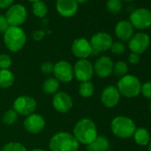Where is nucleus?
Instances as JSON below:
<instances>
[{
	"instance_id": "nucleus-1",
	"label": "nucleus",
	"mask_w": 151,
	"mask_h": 151,
	"mask_svg": "<svg viewBox=\"0 0 151 151\" xmlns=\"http://www.w3.org/2000/svg\"><path fill=\"white\" fill-rule=\"evenodd\" d=\"M73 135L83 145H88L98 136V130L95 123L90 118H82L76 123L73 129Z\"/></svg>"
},
{
	"instance_id": "nucleus-2",
	"label": "nucleus",
	"mask_w": 151,
	"mask_h": 151,
	"mask_svg": "<svg viewBox=\"0 0 151 151\" xmlns=\"http://www.w3.org/2000/svg\"><path fill=\"white\" fill-rule=\"evenodd\" d=\"M49 148L51 151H78L79 143L72 133L59 132L51 138Z\"/></svg>"
},
{
	"instance_id": "nucleus-3",
	"label": "nucleus",
	"mask_w": 151,
	"mask_h": 151,
	"mask_svg": "<svg viewBox=\"0 0 151 151\" xmlns=\"http://www.w3.org/2000/svg\"><path fill=\"white\" fill-rule=\"evenodd\" d=\"M27 42L25 31L21 27L10 26L4 33V43L6 48L13 52L21 51Z\"/></svg>"
},
{
	"instance_id": "nucleus-4",
	"label": "nucleus",
	"mask_w": 151,
	"mask_h": 151,
	"mask_svg": "<svg viewBox=\"0 0 151 151\" xmlns=\"http://www.w3.org/2000/svg\"><path fill=\"white\" fill-rule=\"evenodd\" d=\"M110 126L114 135L121 139L131 138L136 130L134 122L131 118L124 116H116L112 120Z\"/></svg>"
},
{
	"instance_id": "nucleus-5",
	"label": "nucleus",
	"mask_w": 151,
	"mask_h": 151,
	"mask_svg": "<svg viewBox=\"0 0 151 151\" xmlns=\"http://www.w3.org/2000/svg\"><path fill=\"white\" fill-rule=\"evenodd\" d=\"M116 88L120 95L127 98H133L140 93L141 83L135 76L125 75L117 82Z\"/></svg>"
},
{
	"instance_id": "nucleus-6",
	"label": "nucleus",
	"mask_w": 151,
	"mask_h": 151,
	"mask_svg": "<svg viewBox=\"0 0 151 151\" xmlns=\"http://www.w3.org/2000/svg\"><path fill=\"white\" fill-rule=\"evenodd\" d=\"M74 78L78 81L86 82L90 81L93 77L94 70L93 63L87 59L78 60L73 66Z\"/></svg>"
},
{
	"instance_id": "nucleus-7",
	"label": "nucleus",
	"mask_w": 151,
	"mask_h": 151,
	"mask_svg": "<svg viewBox=\"0 0 151 151\" xmlns=\"http://www.w3.org/2000/svg\"><path fill=\"white\" fill-rule=\"evenodd\" d=\"M130 23L137 29H147L151 27V11L147 8H138L132 11L129 18Z\"/></svg>"
},
{
	"instance_id": "nucleus-8",
	"label": "nucleus",
	"mask_w": 151,
	"mask_h": 151,
	"mask_svg": "<svg viewBox=\"0 0 151 151\" xmlns=\"http://www.w3.org/2000/svg\"><path fill=\"white\" fill-rule=\"evenodd\" d=\"M37 108L36 100L28 95H22L16 98L13 103V109L16 111L18 115L28 116L35 113Z\"/></svg>"
},
{
	"instance_id": "nucleus-9",
	"label": "nucleus",
	"mask_w": 151,
	"mask_h": 151,
	"mask_svg": "<svg viewBox=\"0 0 151 151\" xmlns=\"http://www.w3.org/2000/svg\"><path fill=\"white\" fill-rule=\"evenodd\" d=\"M5 16L10 26L20 27L26 22L28 12L24 6L21 4H15L7 9Z\"/></svg>"
},
{
	"instance_id": "nucleus-10",
	"label": "nucleus",
	"mask_w": 151,
	"mask_h": 151,
	"mask_svg": "<svg viewBox=\"0 0 151 151\" xmlns=\"http://www.w3.org/2000/svg\"><path fill=\"white\" fill-rule=\"evenodd\" d=\"M90 44L93 48L91 56H96L101 52L109 50L113 44V39L112 37L106 32H98L92 37Z\"/></svg>"
},
{
	"instance_id": "nucleus-11",
	"label": "nucleus",
	"mask_w": 151,
	"mask_h": 151,
	"mask_svg": "<svg viewBox=\"0 0 151 151\" xmlns=\"http://www.w3.org/2000/svg\"><path fill=\"white\" fill-rule=\"evenodd\" d=\"M54 78L62 83H69L74 78L73 66L67 60H59L53 65Z\"/></svg>"
},
{
	"instance_id": "nucleus-12",
	"label": "nucleus",
	"mask_w": 151,
	"mask_h": 151,
	"mask_svg": "<svg viewBox=\"0 0 151 151\" xmlns=\"http://www.w3.org/2000/svg\"><path fill=\"white\" fill-rule=\"evenodd\" d=\"M150 45V37L147 34L139 32L134 34L129 40L128 47L132 52L141 54L148 48Z\"/></svg>"
},
{
	"instance_id": "nucleus-13",
	"label": "nucleus",
	"mask_w": 151,
	"mask_h": 151,
	"mask_svg": "<svg viewBox=\"0 0 151 151\" xmlns=\"http://www.w3.org/2000/svg\"><path fill=\"white\" fill-rule=\"evenodd\" d=\"M71 52L74 56L78 58V60L87 59L92 55L93 48L90 41L85 37H78L73 41L71 45Z\"/></svg>"
},
{
	"instance_id": "nucleus-14",
	"label": "nucleus",
	"mask_w": 151,
	"mask_h": 151,
	"mask_svg": "<svg viewBox=\"0 0 151 151\" xmlns=\"http://www.w3.org/2000/svg\"><path fill=\"white\" fill-rule=\"evenodd\" d=\"M23 126L25 130L32 134H37L41 132L45 126V118L37 113H33L28 116H26Z\"/></svg>"
},
{
	"instance_id": "nucleus-15",
	"label": "nucleus",
	"mask_w": 151,
	"mask_h": 151,
	"mask_svg": "<svg viewBox=\"0 0 151 151\" xmlns=\"http://www.w3.org/2000/svg\"><path fill=\"white\" fill-rule=\"evenodd\" d=\"M114 63L109 56H101L99 57L93 65L94 73L101 78H108L113 73Z\"/></svg>"
},
{
	"instance_id": "nucleus-16",
	"label": "nucleus",
	"mask_w": 151,
	"mask_h": 151,
	"mask_svg": "<svg viewBox=\"0 0 151 151\" xmlns=\"http://www.w3.org/2000/svg\"><path fill=\"white\" fill-rule=\"evenodd\" d=\"M52 106L56 111L60 113H67L73 107V100L68 93L65 92H58L53 95Z\"/></svg>"
},
{
	"instance_id": "nucleus-17",
	"label": "nucleus",
	"mask_w": 151,
	"mask_h": 151,
	"mask_svg": "<svg viewBox=\"0 0 151 151\" xmlns=\"http://www.w3.org/2000/svg\"><path fill=\"white\" fill-rule=\"evenodd\" d=\"M120 93L117 88L114 86H108L105 87L101 95V101L106 108L116 107L120 101Z\"/></svg>"
},
{
	"instance_id": "nucleus-18",
	"label": "nucleus",
	"mask_w": 151,
	"mask_h": 151,
	"mask_svg": "<svg viewBox=\"0 0 151 151\" xmlns=\"http://www.w3.org/2000/svg\"><path fill=\"white\" fill-rule=\"evenodd\" d=\"M79 5L76 0H57L56 10L58 14L65 18H70L77 14Z\"/></svg>"
},
{
	"instance_id": "nucleus-19",
	"label": "nucleus",
	"mask_w": 151,
	"mask_h": 151,
	"mask_svg": "<svg viewBox=\"0 0 151 151\" xmlns=\"http://www.w3.org/2000/svg\"><path fill=\"white\" fill-rule=\"evenodd\" d=\"M133 29L129 21H120L115 27V34L121 41H129L133 36Z\"/></svg>"
},
{
	"instance_id": "nucleus-20",
	"label": "nucleus",
	"mask_w": 151,
	"mask_h": 151,
	"mask_svg": "<svg viewBox=\"0 0 151 151\" xmlns=\"http://www.w3.org/2000/svg\"><path fill=\"white\" fill-rule=\"evenodd\" d=\"M109 149V140L103 135H98L97 138L86 145V151H108Z\"/></svg>"
},
{
	"instance_id": "nucleus-21",
	"label": "nucleus",
	"mask_w": 151,
	"mask_h": 151,
	"mask_svg": "<svg viewBox=\"0 0 151 151\" xmlns=\"http://www.w3.org/2000/svg\"><path fill=\"white\" fill-rule=\"evenodd\" d=\"M14 82L15 77L10 69H0V88H9Z\"/></svg>"
},
{
	"instance_id": "nucleus-22",
	"label": "nucleus",
	"mask_w": 151,
	"mask_h": 151,
	"mask_svg": "<svg viewBox=\"0 0 151 151\" xmlns=\"http://www.w3.org/2000/svg\"><path fill=\"white\" fill-rule=\"evenodd\" d=\"M59 88L60 82L53 77L46 78L42 85V90L47 95H54L56 93H58Z\"/></svg>"
},
{
	"instance_id": "nucleus-23",
	"label": "nucleus",
	"mask_w": 151,
	"mask_h": 151,
	"mask_svg": "<svg viewBox=\"0 0 151 151\" xmlns=\"http://www.w3.org/2000/svg\"><path fill=\"white\" fill-rule=\"evenodd\" d=\"M133 138L135 142L139 145V146H147L149 144V141L151 139L149 132L143 128V127H139V128H136L134 133H133Z\"/></svg>"
},
{
	"instance_id": "nucleus-24",
	"label": "nucleus",
	"mask_w": 151,
	"mask_h": 151,
	"mask_svg": "<svg viewBox=\"0 0 151 151\" xmlns=\"http://www.w3.org/2000/svg\"><path fill=\"white\" fill-rule=\"evenodd\" d=\"M78 93L83 98H90L93 95L94 86L91 81L81 82L78 87Z\"/></svg>"
},
{
	"instance_id": "nucleus-25",
	"label": "nucleus",
	"mask_w": 151,
	"mask_h": 151,
	"mask_svg": "<svg viewBox=\"0 0 151 151\" xmlns=\"http://www.w3.org/2000/svg\"><path fill=\"white\" fill-rule=\"evenodd\" d=\"M32 12H33V14L37 18H45L46 16V14H48V8H47L45 3L41 0V1L33 3Z\"/></svg>"
},
{
	"instance_id": "nucleus-26",
	"label": "nucleus",
	"mask_w": 151,
	"mask_h": 151,
	"mask_svg": "<svg viewBox=\"0 0 151 151\" xmlns=\"http://www.w3.org/2000/svg\"><path fill=\"white\" fill-rule=\"evenodd\" d=\"M127 71H128V65L126 62L123 60L116 62L113 66V73L120 78L126 75Z\"/></svg>"
},
{
	"instance_id": "nucleus-27",
	"label": "nucleus",
	"mask_w": 151,
	"mask_h": 151,
	"mask_svg": "<svg viewBox=\"0 0 151 151\" xmlns=\"http://www.w3.org/2000/svg\"><path fill=\"white\" fill-rule=\"evenodd\" d=\"M18 116H19V115L16 113L15 110H14L13 109H9L3 116V118H2L3 119V123L5 124H6V125H12V124H14L17 121Z\"/></svg>"
},
{
	"instance_id": "nucleus-28",
	"label": "nucleus",
	"mask_w": 151,
	"mask_h": 151,
	"mask_svg": "<svg viewBox=\"0 0 151 151\" xmlns=\"http://www.w3.org/2000/svg\"><path fill=\"white\" fill-rule=\"evenodd\" d=\"M107 9L112 14H117L121 12L122 2L121 0H108L107 1Z\"/></svg>"
},
{
	"instance_id": "nucleus-29",
	"label": "nucleus",
	"mask_w": 151,
	"mask_h": 151,
	"mask_svg": "<svg viewBox=\"0 0 151 151\" xmlns=\"http://www.w3.org/2000/svg\"><path fill=\"white\" fill-rule=\"evenodd\" d=\"M1 151H28L26 147L20 142L11 141L6 143L1 149Z\"/></svg>"
},
{
	"instance_id": "nucleus-30",
	"label": "nucleus",
	"mask_w": 151,
	"mask_h": 151,
	"mask_svg": "<svg viewBox=\"0 0 151 151\" xmlns=\"http://www.w3.org/2000/svg\"><path fill=\"white\" fill-rule=\"evenodd\" d=\"M13 60L10 55L6 53L0 54V69H9L12 66Z\"/></svg>"
},
{
	"instance_id": "nucleus-31",
	"label": "nucleus",
	"mask_w": 151,
	"mask_h": 151,
	"mask_svg": "<svg viewBox=\"0 0 151 151\" xmlns=\"http://www.w3.org/2000/svg\"><path fill=\"white\" fill-rule=\"evenodd\" d=\"M111 52L116 55L123 54L125 51V46L122 42H113L111 47H110Z\"/></svg>"
},
{
	"instance_id": "nucleus-32",
	"label": "nucleus",
	"mask_w": 151,
	"mask_h": 151,
	"mask_svg": "<svg viewBox=\"0 0 151 151\" xmlns=\"http://www.w3.org/2000/svg\"><path fill=\"white\" fill-rule=\"evenodd\" d=\"M140 93H142V95H143L145 98L151 100V81L147 82V83L141 85Z\"/></svg>"
},
{
	"instance_id": "nucleus-33",
	"label": "nucleus",
	"mask_w": 151,
	"mask_h": 151,
	"mask_svg": "<svg viewBox=\"0 0 151 151\" xmlns=\"http://www.w3.org/2000/svg\"><path fill=\"white\" fill-rule=\"evenodd\" d=\"M53 63L50 62V61H46V62H44L41 67H40V69H41V72L45 74V75H50L52 73L53 71Z\"/></svg>"
},
{
	"instance_id": "nucleus-34",
	"label": "nucleus",
	"mask_w": 151,
	"mask_h": 151,
	"mask_svg": "<svg viewBox=\"0 0 151 151\" xmlns=\"http://www.w3.org/2000/svg\"><path fill=\"white\" fill-rule=\"evenodd\" d=\"M10 27L5 15H0V33H5Z\"/></svg>"
},
{
	"instance_id": "nucleus-35",
	"label": "nucleus",
	"mask_w": 151,
	"mask_h": 151,
	"mask_svg": "<svg viewBox=\"0 0 151 151\" xmlns=\"http://www.w3.org/2000/svg\"><path fill=\"white\" fill-rule=\"evenodd\" d=\"M128 60L132 65H137L139 62V55L134 52H131L128 57Z\"/></svg>"
},
{
	"instance_id": "nucleus-36",
	"label": "nucleus",
	"mask_w": 151,
	"mask_h": 151,
	"mask_svg": "<svg viewBox=\"0 0 151 151\" xmlns=\"http://www.w3.org/2000/svg\"><path fill=\"white\" fill-rule=\"evenodd\" d=\"M14 0H0V8L8 9L11 6L14 5Z\"/></svg>"
},
{
	"instance_id": "nucleus-37",
	"label": "nucleus",
	"mask_w": 151,
	"mask_h": 151,
	"mask_svg": "<svg viewBox=\"0 0 151 151\" xmlns=\"http://www.w3.org/2000/svg\"><path fill=\"white\" fill-rule=\"evenodd\" d=\"M45 32L43 30H35L32 34V37L35 41H40L44 38Z\"/></svg>"
},
{
	"instance_id": "nucleus-38",
	"label": "nucleus",
	"mask_w": 151,
	"mask_h": 151,
	"mask_svg": "<svg viewBox=\"0 0 151 151\" xmlns=\"http://www.w3.org/2000/svg\"><path fill=\"white\" fill-rule=\"evenodd\" d=\"M77 1V3L79 5V4H85V3H86L88 0H76Z\"/></svg>"
},
{
	"instance_id": "nucleus-39",
	"label": "nucleus",
	"mask_w": 151,
	"mask_h": 151,
	"mask_svg": "<svg viewBox=\"0 0 151 151\" xmlns=\"http://www.w3.org/2000/svg\"><path fill=\"white\" fill-rule=\"evenodd\" d=\"M30 151H46V150H45V149H43V148H33V149H31Z\"/></svg>"
},
{
	"instance_id": "nucleus-40",
	"label": "nucleus",
	"mask_w": 151,
	"mask_h": 151,
	"mask_svg": "<svg viewBox=\"0 0 151 151\" xmlns=\"http://www.w3.org/2000/svg\"><path fill=\"white\" fill-rule=\"evenodd\" d=\"M29 2H31V3H36L37 1H41V0H28Z\"/></svg>"
},
{
	"instance_id": "nucleus-41",
	"label": "nucleus",
	"mask_w": 151,
	"mask_h": 151,
	"mask_svg": "<svg viewBox=\"0 0 151 151\" xmlns=\"http://www.w3.org/2000/svg\"><path fill=\"white\" fill-rule=\"evenodd\" d=\"M148 151H151V139H150L149 144H148Z\"/></svg>"
},
{
	"instance_id": "nucleus-42",
	"label": "nucleus",
	"mask_w": 151,
	"mask_h": 151,
	"mask_svg": "<svg viewBox=\"0 0 151 151\" xmlns=\"http://www.w3.org/2000/svg\"><path fill=\"white\" fill-rule=\"evenodd\" d=\"M148 109H149V111H150V113H151V102L149 103V106H148Z\"/></svg>"
},
{
	"instance_id": "nucleus-43",
	"label": "nucleus",
	"mask_w": 151,
	"mask_h": 151,
	"mask_svg": "<svg viewBox=\"0 0 151 151\" xmlns=\"http://www.w3.org/2000/svg\"><path fill=\"white\" fill-rule=\"evenodd\" d=\"M124 1H126V2H132L133 0H124Z\"/></svg>"
},
{
	"instance_id": "nucleus-44",
	"label": "nucleus",
	"mask_w": 151,
	"mask_h": 151,
	"mask_svg": "<svg viewBox=\"0 0 151 151\" xmlns=\"http://www.w3.org/2000/svg\"><path fill=\"white\" fill-rule=\"evenodd\" d=\"M56 1H57V0H56Z\"/></svg>"
}]
</instances>
